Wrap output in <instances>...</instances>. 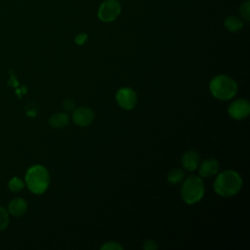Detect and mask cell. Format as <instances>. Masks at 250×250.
<instances>
[{"label":"cell","instance_id":"6da1fadb","mask_svg":"<svg viewBox=\"0 0 250 250\" xmlns=\"http://www.w3.org/2000/svg\"><path fill=\"white\" fill-rule=\"evenodd\" d=\"M242 187V179L234 170H225L221 172L215 182L214 190L222 197H230L235 195Z\"/></svg>","mask_w":250,"mask_h":250},{"label":"cell","instance_id":"7a4b0ae2","mask_svg":"<svg viewBox=\"0 0 250 250\" xmlns=\"http://www.w3.org/2000/svg\"><path fill=\"white\" fill-rule=\"evenodd\" d=\"M209 90L213 97L221 101L232 99L237 93V84L229 76L220 74L213 77L209 83Z\"/></svg>","mask_w":250,"mask_h":250},{"label":"cell","instance_id":"3957f363","mask_svg":"<svg viewBox=\"0 0 250 250\" xmlns=\"http://www.w3.org/2000/svg\"><path fill=\"white\" fill-rule=\"evenodd\" d=\"M25 184L28 189L36 194L45 192L50 184L48 170L42 165L31 166L25 174Z\"/></svg>","mask_w":250,"mask_h":250},{"label":"cell","instance_id":"277c9868","mask_svg":"<svg viewBox=\"0 0 250 250\" xmlns=\"http://www.w3.org/2000/svg\"><path fill=\"white\" fill-rule=\"evenodd\" d=\"M181 187V196L187 204H194L201 200L205 192V187L202 179L198 176H188L183 180Z\"/></svg>","mask_w":250,"mask_h":250},{"label":"cell","instance_id":"5b68a950","mask_svg":"<svg viewBox=\"0 0 250 250\" xmlns=\"http://www.w3.org/2000/svg\"><path fill=\"white\" fill-rule=\"evenodd\" d=\"M121 6L117 0L104 1L98 10V18L104 22L113 21L120 14Z\"/></svg>","mask_w":250,"mask_h":250},{"label":"cell","instance_id":"8992f818","mask_svg":"<svg viewBox=\"0 0 250 250\" xmlns=\"http://www.w3.org/2000/svg\"><path fill=\"white\" fill-rule=\"evenodd\" d=\"M115 100L120 107L130 110L136 106L138 102V96L133 89L124 87L116 92Z\"/></svg>","mask_w":250,"mask_h":250},{"label":"cell","instance_id":"52a82bcc","mask_svg":"<svg viewBox=\"0 0 250 250\" xmlns=\"http://www.w3.org/2000/svg\"><path fill=\"white\" fill-rule=\"evenodd\" d=\"M228 112L231 118L241 120L246 118L250 113V104L245 99H238L230 103Z\"/></svg>","mask_w":250,"mask_h":250},{"label":"cell","instance_id":"ba28073f","mask_svg":"<svg viewBox=\"0 0 250 250\" xmlns=\"http://www.w3.org/2000/svg\"><path fill=\"white\" fill-rule=\"evenodd\" d=\"M95 118L94 111L88 106H80L74 108L72 112L73 122L80 127H86L90 125Z\"/></svg>","mask_w":250,"mask_h":250},{"label":"cell","instance_id":"9c48e42d","mask_svg":"<svg viewBox=\"0 0 250 250\" xmlns=\"http://www.w3.org/2000/svg\"><path fill=\"white\" fill-rule=\"evenodd\" d=\"M199 161H200L199 154L195 150L186 151L181 158V163L183 168L188 172L194 171L198 167Z\"/></svg>","mask_w":250,"mask_h":250},{"label":"cell","instance_id":"30bf717a","mask_svg":"<svg viewBox=\"0 0 250 250\" xmlns=\"http://www.w3.org/2000/svg\"><path fill=\"white\" fill-rule=\"evenodd\" d=\"M219 163L214 158H207L199 165V175L202 178H210L218 174Z\"/></svg>","mask_w":250,"mask_h":250},{"label":"cell","instance_id":"8fae6325","mask_svg":"<svg viewBox=\"0 0 250 250\" xmlns=\"http://www.w3.org/2000/svg\"><path fill=\"white\" fill-rule=\"evenodd\" d=\"M27 210V203L23 198L16 197L12 199L8 205V212L14 217L22 216Z\"/></svg>","mask_w":250,"mask_h":250},{"label":"cell","instance_id":"7c38bea8","mask_svg":"<svg viewBox=\"0 0 250 250\" xmlns=\"http://www.w3.org/2000/svg\"><path fill=\"white\" fill-rule=\"evenodd\" d=\"M69 123V116L65 112H57L49 118V125L55 129H61L67 126Z\"/></svg>","mask_w":250,"mask_h":250},{"label":"cell","instance_id":"4fadbf2b","mask_svg":"<svg viewBox=\"0 0 250 250\" xmlns=\"http://www.w3.org/2000/svg\"><path fill=\"white\" fill-rule=\"evenodd\" d=\"M225 28L230 32H236L243 27V21L236 16H229L224 21Z\"/></svg>","mask_w":250,"mask_h":250},{"label":"cell","instance_id":"5bb4252c","mask_svg":"<svg viewBox=\"0 0 250 250\" xmlns=\"http://www.w3.org/2000/svg\"><path fill=\"white\" fill-rule=\"evenodd\" d=\"M184 178L185 172L182 169H172L171 171H169L167 175V181L172 185H176L183 182Z\"/></svg>","mask_w":250,"mask_h":250},{"label":"cell","instance_id":"9a60e30c","mask_svg":"<svg viewBox=\"0 0 250 250\" xmlns=\"http://www.w3.org/2000/svg\"><path fill=\"white\" fill-rule=\"evenodd\" d=\"M8 187H9L10 190H12L14 192H19L23 188L24 183L21 179H20L18 177H14L10 180V182L8 184Z\"/></svg>","mask_w":250,"mask_h":250},{"label":"cell","instance_id":"2e32d148","mask_svg":"<svg viewBox=\"0 0 250 250\" xmlns=\"http://www.w3.org/2000/svg\"><path fill=\"white\" fill-rule=\"evenodd\" d=\"M239 14L244 21H248L250 20V1L249 0H246L243 3H241L239 7Z\"/></svg>","mask_w":250,"mask_h":250},{"label":"cell","instance_id":"e0dca14e","mask_svg":"<svg viewBox=\"0 0 250 250\" xmlns=\"http://www.w3.org/2000/svg\"><path fill=\"white\" fill-rule=\"evenodd\" d=\"M9 212L0 206V230H4L9 226Z\"/></svg>","mask_w":250,"mask_h":250},{"label":"cell","instance_id":"ac0fdd59","mask_svg":"<svg viewBox=\"0 0 250 250\" xmlns=\"http://www.w3.org/2000/svg\"><path fill=\"white\" fill-rule=\"evenodd\" d=\"M101 249H104V250H122L123 246L120 245L116 241H107V242H105L104 244H103L101 246Z\"/></svg>","mask_w":250,"mask_h":250},{"label":"cell","instance_id":"d6986e66","mask_svg":"<svg viewBox=\"0 0 250 250\" xmlns=\"http://www.w3.org/2000/svg\"><path fill=\"white\" fill-rule=\"evenodd\" d=\"M143 248L145 250H156L158 248V245L156 243V241H154L153 239H146L144 244H143Z\"/></svg>","mask_w":250,"mask_h":250},{"label":"cell","instance_id":"ffe728a7","mask_svg":"<svg viewBox=\"0 0 250 250\" xmlns=\"http://www.w3.org/2000/svg\"><path fill=\"white\" fill-rule=\"evenodd\" d=\"M62 108L65 111H73L75 108V103L72 99H65L62 102Z\"/></svg>","mask_w":250,"mask_h":250},{"label":"cell","instance_id":"44dd1931","mask_svg":"<svg viewBox=\"0 0 250 250\" xmlns=\"http://www.w3.org/2000/svg\"><path fill=\"white\" fill-rule=\"evenodd\" d=\"M87 38L88 36L86 33H80L75 37V43L78 45H81L87 41Z\"/></svg>","mask_w":250,"mask_h":250}]
</instances>
